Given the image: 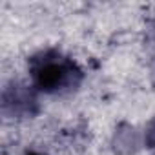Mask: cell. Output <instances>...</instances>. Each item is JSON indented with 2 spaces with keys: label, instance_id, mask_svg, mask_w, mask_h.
<instances>
[{
  "label": "cell",
  "instance_id": "6da1fadb",
  "mask_svg": "<svg viewBox=\"0 0 155 155\" xmlns=\"http://www.w3.org/2000/svg\"><path fill=\"white\" fill-rule=\"evenodd\" d=\"M75 66L60 58H37L33 64L35 84L44 91H57L73 79Z\"/></svg>",
  "mask_w": 155,
  "mask_h": 155
},
{
  "label": "cell",
  "instance_id": "7a4b0ae2",
  "mask_svg": "<svg viewBox=\"0 0 155 155\" xmlns=\"http://www.w3.org/2000/svg\"><path fill=\"white\" fill-rule=\"evenodd\" d=\"M28 155H38V153H28Z\"/></svg>",
  "mask_w": 155,
  "mask_h": 155
}]
</instances>
